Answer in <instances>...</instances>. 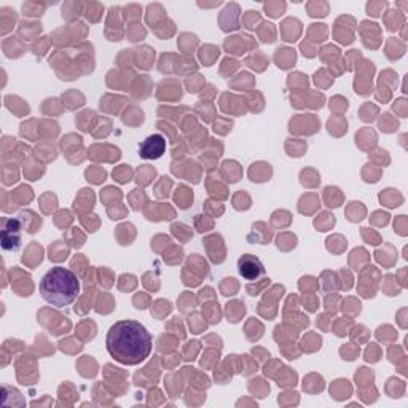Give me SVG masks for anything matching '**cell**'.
I'll return each instance as SVG.
<instances>
[{"label":"cell","mask_w":408,"mask_h":408,"mask_svg":"<svg viewBox=\"0 0 408 408\" xmlns=\"http://www.w3.org/2000/svg\"><path fill=\"white\" fill-rule=\"evenodd\" d=\"M105 349L115 362L134 367L147 361L153 349V338L138 320H118L109 329Z\"/></svg>","instance_id":"6da1fadb"},{"label":"cell","mask_w":408,"mask_h":408,"mask_svg":"<svg viewBox=\"0 0 408 408\" xmlns=\"http://www.w3.org/2000/svg\"><path fill=\"white\" fill-rule=\"evenodd\" d=\"M42 298L55 308H66L79 298L80 281L74 271L64 266H53L38 284Z\"/></svg>","instance_id":"7a4b0ae2"},{"label":"cell","mask_w":408,"mask_h":408,"mask_svg":"<svg viewBox=\"0 0 408 408\" xmlns=\"http://www.w3.org/2000/svg\"><path fill=\"white\" fill-rule=\"evenodd\" d=\"M2 247L3 251L14 252L21 247V223L18 218L2 220Z\"/></svg>","instance_id":"3957f363"},{"label":"cell","mask_w":408,"mask_h":408,"mask_svg":"<svg viewBox=\"0 0 408 408\" xmlns=\"http://www.w3.org/2000/svg\"><path fill=\"white\" fill-rule=\"evenodd\" d=\"M238 273L246 281H257L265 275V266L255 255L244 254L238 260Z\"/></svg>","instance_id":"277c9868"},{"label":"cell","mask_w":408,"mask_h":408,"mask_svg":"<svg viewBox=\"0 0 408 408\" xmlns=\"http://www.w3.org/2000/svg\"><path fill=\"white\" fill-rule=\"evenodd\" d=\"M166 152V139L162 134H152L139 145V155L144 160H158Z\"/></svg>","instance_id":"5b68a950"}]
</instances>
